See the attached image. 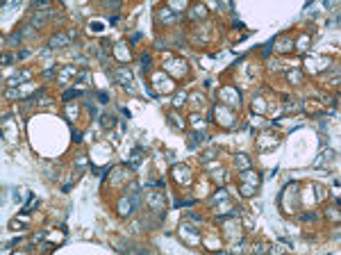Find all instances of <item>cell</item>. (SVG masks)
I'll list each match as a JSON object with an SVG mask.
<instances>
[{"label": "cell", "mask_w": 341, "mask_h": 255, "mask_svg": "<svg viewBox=\"0 0 341 255\" xmlns=\"http://www.w3.org/2000/svg\"><path fill=\"white\" fill-rule=\"evenodd\" d=\"M77 94H80L77 89H71V91H66V94H64V100H71V98H75Z\"/></svg>", "instance_id": "6da1fadb"}, {"label": "cell", "mask_w": 341, "mask_h": 255, "mask_svg": "<svg viewBox=\"0 0 341 255\" xmlns=\"http://www.w3.org/2000/svg\"><path fill=\"white\" fill-rule=\"evenodd\" d=\"M273 41H275V39H271V41H268V43L264 46V57H266V55L271 53V48H273Z\"/></svg>", "instance_id": "7a4b0ae2"}, {"label": "cell", "mask_w": 341, "mask_h": 255, "mask_svg": "<svg viewBox=\"0 0 341 255\" xmlns=\"http://www.w3.org/2000/svg\"><path fill=\"white\" fill-rule=\"evenodd\" d=\"M141 64H143V68H148V66H150V57L143 55V57H141Z\"/></svg>", "instance_id": "3957f363"}]
</instances>
